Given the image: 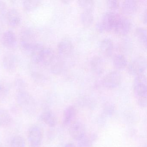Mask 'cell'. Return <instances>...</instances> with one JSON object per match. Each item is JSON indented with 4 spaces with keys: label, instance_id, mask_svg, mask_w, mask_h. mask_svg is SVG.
<instances>
[{
    "label": "cell",
    "instance_id": "obj_13",
    "mask_svg": "<svg viewBox=\"0 0 147 147\" xmlns=\"http://www.w3.org/2000/svg\"><path fill=\"white\" fill-rule=\"evenodd\" d=\"M58 52L61 55L66 56L70 55L74 49V45L72 42L69 39L62 40L57 45Z\"/></svg>",
    "mask_w": 147,
    "mask_h": 147
},
{
    "label": "cell",
    "instance_id": "obj_12",
    "mask_svg": "<svg viewBox=\"0 0 147 147\" xmlns=\"http://www.w3.org/2000/svg\"><path fill=\"white\" fill-rule=\"evenodd\" d=\"M16 100L18 104L24 107L30 106L32 102L31 96L25 90L18 91L16 95Z\"/></svg>",
    "mask_w": 147,
    "mask_h": 147
},
{
    "label": "cell",
    "instance_id": "obj_2",
    "mask_svg": "<svg viewBox=\"0 0 147 147\" xmlns=\"http://www.w3.org/2000/svg\"><path fill=\"white\" fill-rule=\"evenodd\" d=\"M146 61L143 57H139L131 61L128 67V71L131 75L138 76L144 74L146 69Z\"/></svg>",
    "mask_w": 147,
    "mask_h": 147
},
{
    "label": "cell",
    "instance_id": "obj_30",
    "mask_svg": "<svg viewBox=\"0 0 147 147\" xmlns=\"http://www.w3.org/2000/svg\"><path fill=\"white\" fill-rule=\"evenodd\" d=\"M15 85L16 88L18 91L25 90V88L27 86V84L25 81L21 79H17L15 80Z\"/></svg>",
    "mask_w": 147,
    "mask_h": 147
},
{
    "label": "cell",
    "instance_id": "obj_31",
    "mask_svg": "<svg viewBox=\"0 0 147 147\" xmlns=\"http://www.w3.org/2000/svg\"><path fill=\"white\" fill-rule=\"evenodd\" d=\"M7 12L5 3L3 1H0V18H6Z\"/></svg>",
    "mask_w": 147,
    "mask_h": 147
},
{
    "label": "cell",
    "instance_id": "obj_35",
    "mask_svg": "<svg viewBox=\"0 0 147 147\" xmlns=\"http://www.w3.org/2000/svg\"><path fill=\"white\" fill-rule=\"evenodd\" d=\"M64 147H76L74 144L71 143H68L65 145Z\"/></svg>",
    "mask_w": 147,
    "mask_h": 147
},
{
    "label": "cell",
    "instance_id": "obj_21",
    "mask_svg": "<svg viewBox=\"0 0 147 147\" xmlns=\"http://www.w3.org/2000/svg\"><path fill=\"white\" fill-rule=\"evenodd\" d=\"M55 56L53 51L49 48H44L40 63L44 65H49L55 58Z\"/></svg>",
    "mask_w": 147,
    "mask_h": 147
},
{
    "label": "cell",
    "instance_id": "obj_32",
    "mask_svg": "<svg viewBox=\"0 0 147 147\" xmlns=\"http://www.w3.org/2000/svg\"><path fill=\"white\" fill-rule=\"evenodd\" d=\"M107 4L108 7L112 10H116L119 7V3L116 0H108L107 1Z\"/></svg>",
    "mask_w": 147,
    "mask_h": 147
},
{
    "label": "cell",
    "instance_id": "obj_3",
    "mask_svg": "<svg viewBox=\"0 0 147 147\" xmlns=\"http://www.w3.org/2000/svg\"><path fill=\"white\" fill-rule=\"evenodd\" d=\"M131 28V23L127 18L118 14L113 30L117 34L125 35L129 33Z\"/></svg>",
    "mask_w": 147,
    "mask_h": 147
},
{
    "label": "cell",
    "instance_id": "obj_11",
    "mask_svg": "<svg viewBox=\"0 0 147 147\" xmlns=\"http://www.w3.org/2000/svg\"><path fill=\"white\" fill-rule=\"evenodd\" d=\"M40 119L42 122L50 127H55L57 123L56 116L53 112L50 110L43 112L40 116Z\"/></svg>",
    "mask_w": 147,
    "mask_h": 147
},
{
    "label": "cell",
    "instance_id": "obj_9",
    "mask_svg": "<svg viewBox=\"0 0 147 147\" xmlns=\"http://www.w3.org/2000/svg\"><path fill=\"white\" fill-rule=\"evenodd\" d=\"M90 64L91 69L96 74H101L105 70V63L100 57H93L90 61Z\"/></svg>",
    "mask_w": 147,
    "mask_h": 147
},
{
    "label": "cell",
    "instance_id": "obj_15",
    "mask_svg": "<svg viewBox=\"0 0 147 147\" xmlns=\"http://www.w3.org/2000/svg\"><path fill=\"white\" fill-rule=\"evenodd\" d=\"M100 49L104 55L109 57L112 55L113 50V43L110 38H104L100 44Z\"/></svg>",
    "mask_w": 147,
    "mask_h": 147
},
{
    "label": "cell",
    "instance_id": "obj_8",
    "mask_svg": "<svg viewBox=\"0 0 147 147\" xmlns=\"http://www.w3.org/2000/svg\"><path fill=\"white\" fill-rule=\"evenodd\" d=\"M1 41L4 46L7 49H14L17 46L16 35L11 31H7L3 33Z\"/></svg>",
    "mask_w": 147,
    "mask_h": 147
},
{
    "label": "cell",
    "instance_id": "obj_28",
    "mask_svg": "<svg viewBox=\"0 0 147 147\" xmlns=\"http://www.w3.org/2000/svg\"><path fill=\"white\" fill-rule=\"evenodd\" d=\"M79 5L84 9V11H92L94 3L91 0H81L78 1Z\"/></svg>",
    "mask_w": 147,
    "mask_h": 147
},
{
    "label": "cell",
    "instance_id": "obj_14",
    "mask_svg": "<svg viewBox=\"0 0 147 147\" xmlns=\"http://www.w3.org/2000/svg\"><path fill=\"white\" fill-rule=\"evenodd\" d=\"M50 65L51 70L55 75L60 74L64 68V62L61 57L55 56Z\"/></svg>",
    "mask_w": 147,
    "mask_h": 147
},
{
    "label": "cell",
    "instance_id": "obj_27",
    "mask_svg": "<svg viewBox=\"0 0 147 147\" xmlns=\"http://www.w3.org/2000/svg\"><path fill=\"white\" fill-rule=\"evenodd\" d=\"M24 139L21 136L14 137L11 141V147H25Z\"/></svg>",
    "mask_w": 147,
    "mask_h": 147
},
{
    "label": "cell",
    "instance_id": "obj_5",
    "mask_svg": "<svg viewBox=\"0 0 147 147\" xmlns=\"http://www.w3.org/2000/svg\"><path fill=\"white\" fill-rule=\"evenodd\" d=\"M122 77L120 73L118 71L110 72L104 77L102 84L105 87L107 88H113L117 87L121 83Z\"/></svg>",
    "mask_w": 147,
    "mask_h": 147
},
{
    "label": "cell",
    "instance_id": "obj_18",
    "mask_svg": "<svg viewBox=\"0 0 147 147\" xmlns=\"http://www.w3.org/2000/svg\"><path fill=\"white\" fill-rule=\"evenodd\" d=\"M44 48L41 44H36L31 55L32 61L33 63L36 64L40 63Z\"/></svg>",
    "mask_w": 147,
    "mask_h": 147
},
{
    "label": "cell",
    "instance_id": "obj_4",
    "mask_svg": "<svg viewBox=\"0 0 147 147\" xmlns=\"http://www.w3.org/2000/svg\"><path fill=\"white\" fill-rule=\"evenodd\" d=\"M28 139L31 147H41L42 140V132L41 128L37 125L29 129Z\"/></svg>",
    "mask_w": 147,
    "mask_h": 147
},
{
    "label": "cell",
    "instance_id": "obj_24",
    "mask_svg": "<svg viewBox=\"0 0 147 147\" xmlns=\"http://www.w3.org/2000/svg\"><path fill=\"white\" fill-rule=\"evenodd\" d=\"M114 67L118 69L125 68L127 65V60L125 57L122 54H117L113 58Z\"/></svg>",
    "mask_w": 147,
    "mask_h": 147
},
{
    "label": "cell",
    "instance_id": "obj_22",
    "mask_svg": "<svg viewBox=\"0 0 147 147\" xmlns=\"http://www.w3.org/2000/svg\"><path fill=\"white\" fill-rule=\"evenodd\" d=\"M75 109L73 106L67 107L63 112V123L66 125L71 123L76 115Z\"/></svg>",
    "mask_w": 147,
    "mask_h": 147
},
{
    "label": "cell",
    "instance_id": "obj_34",
    "mask_svg": "<svg viewBox=\"0 0 147 147\" xmlns=\"http://www.w3.org/2000/svg\"><path fill=\"white\" fill-rule=\"evenodd\" d=\"M143 21L146 24V22H147V12H146V10H145L144 14Z\"/></svg>",
    "mask_w": 147,
    "mask_h": 147
},
{
    "label": "cell",
    "instance_id": "obj_16",
    "mask_svg": "<svg viewBox=\"0 0 147 147\" xmlns=\"http://www.w3.org/2000/svg\"><path fill=\"white\" fill-rule=\"evenodd\" d=\"M35 42V35L31 30L25 29L21 33L20 44L34 45Z\"/></svg>",
    "mask_w": 147,
    "mask_h": 147
},
{
    "label": "cell",
    "instance_id": "obj_36",
    "mask_svg": "<svg viewBox=\"0 0 147 147\" xmlns=\"http://www.w3.org/2000/svg\"><path fill=\"white\" fill-rule=\"evenodd\" d=\"M0 147H2V146H1V145H0Z\"/></svg>",
    "mask_w": 147,
    "mask_h": 147
},
{
    "label": "cell",
    "instance_id": "obj_25",
    "mask_svg": "<svg viewBox=\"0 0 147 147\" xmlns=\"http://www.w3.org/2000/svg\"><path fill=\"white\" fill-rule=\"evenodd\" d=\"M136 35L139 42L142 44L145 48L147 46V33L145 29L142 27L137 28L135 31Z\"/></svg>",
    "mask_w": 147,
    "mask_h": 147
},
{
    "label": "cell",
    "instance_id": "obj_17",
    "mask_svg": "<svg viewBox=\"0 0 147 147\" xmlns=\"http://www.w3.org/2000/svg\"><path fill=\"white\" fill-rule=\"evenodd\" d=\"M2 65L4 68L7 71H13L16 68V59L13 55L7 54L3 59Z\"/></svg>",
    "mask_w": 147,
    "mask_h": 147
},
{
    "label": "cell",
    "instance_id": "obj_1",
    "mask_svg": "<svg viewBox=\"0 0 147 147\" xmlns=\"http://www.w3.org/2000/svg\"><path fill=\"white\" fill-rule=\"evenodd\" d=\"M134 94L137 98L138 104L144 108L147 106V81L144 74L136 76L133 84Z\"/></svg>",
    "mask_w": 147,
    "mask_h": 147
},
{
    "label": "cell",
    "instance_id": "obj_7",
    "mask_svg": "<svg viewBox=\"0 0 147 147\" xmlns=\"http://www.w3.org/2000/svg\"><path fill=\"white\" fill-rule=\"evenodd\" d=\"M117 15V13L111 11L107 12L104 14L100 23L103 26L104 30L110 31L113 30Z\"/></svg>",
    "mask_w": 147,
    "mask_h": 147
},
{
    "label": "cell",
    "instance_id": "obj_33",
    "mask_svg": "<svg viewBox=\"0 0 147 147\" xmlns=\"http://www.w3.org/2000/svg\"><path fill=\"white\" fill-rule=\"evenodd\" d=\"M96 27L97 30L100 32H103L105 31L103 26L100 22H98L96 24Z\"/></svg>",
    "mask_w": 147,
    "mask_h": 147
},
{
    "label": "cell",
    "instance_id": "obj_23",
    "mask_svg": "<svg viewBox=\"0 0 147 147\" xmlns=\"http://www.w3.org/2000/svg\"><path fill=\"white\" fill-rule=\"evenodd\" d=\"M80 20L84 26L91 25L94 21V16L92 11H84L81 13Z\"/></svg>",
    "mask_w": 147,
    "mask_h": 147
},
{
    "label": "cell",
    "instance_id": "obj_10",
    "mask_svg": "<svg viewBox=\"0 0 147 147\" xmlns=\"http://www.w3.org/2000/svg\"><path fill=\"white\" fill-rule=\"evenodd\" d=\"M7 20L11 26L16 27L20 24L21 21V16L18 11L15 9H11L7 11Z\"/></svg>",
    "mask_w": 147,
    "mask_h": 147
},
{
    "label": "cell",
    "instance_id": "obj_6",
    "mask_svg": "<svg viewBox=\"0 0 147 147\" xmlns=\"http://www.w3.org/2000/svg\"><path fill=\"white\" fill-rule=\"evenodd\" d=\"M69 132L70 136L77 141H81L86 136L85 125L79 121H75L71 124Z\"/></svg>",
    "mask_w": 147,
    "mask_h": 147
},
{
    "label": "cell",
    "instance_id": "obj_29",
    "mask_svg": "<svg viewBox=\"0 0 147 147\" xmlns=\"http://www.w3.org/2000/svg\"><path fill=\"white\" fill-rule=\"evenodd\" d=\"M9 92L8 88L4 85H0V102L6 98Z\"/></svg>",
    "mask_w": 147,
    "mask_h": 147
},
{
    "label": "cell",
    "instance_id": "obj_19",
    "mask_svg": "<svg viewBox=\"0 0 147 147\" xmlns=\"http://www.w3.org/2000/svg\"><path fill=\"white\" fill-rule=\"evenodd\" d=\"M122 9L125 14L127 15L133 14L135 13L137 9L136 2L134 1H125L122 3Z\"/></svg>",
    "mask_w": 147,
    "mask_h": 147
},
{
    "label": "cell",
    "instance_id": "obj_26",
    "mask_svg": "<svg viewBox=\"0 0 147 147\" xmlns=\"http://www.w3.org/2000/svg\"><path fill=\"white\" fill-rule=\"evenodd\" d=\"M40 1H25L23 2L24 8L27 11H32L35 10L41 4Z\"/></svg>",
    "mask_w": 147,
    "mask_h": 147
},
{
    "label": "cell",
    "instance_id": "obj_20",
    "mask_svg": "<svg viewBox=\"0 0 147 147\" xmlns=\"http://www.w3.org/2000/svg\"><path fill=\"white\" fill-rule=\"evenodd\" d=\"M13 122V118L7 110L0 109V126H9Z\"/></svg>",
    "mask_w": 147,
    "mask_h": 147
}]
</instances>
